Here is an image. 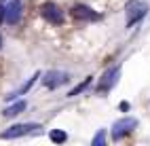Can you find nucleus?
<instances>
[{
    "label": "nucleus",
    "instance_id": "obj_1",
    "mask_svg": "<svg viewBox=\"0 0 150 146\" xmlns=\"http://www.w3.org/2000/svg\"><path fill=\"white\" fill-rule=\"evenodd\" d=\"M148 13V6L142 0H129L127 6H125V26L127 28H133L137 21H142Z\"/></svg>",
    "mask_w": 150,
    "mask_h": 146
},
{
    "label": "nucleus",
    "instance_id": "obj_2",
    "mask_svg": "<svg viewBox=\"0 0 150 146\" xmlns=\"http://www.w3.org/2000/svg\"><path fill=\"white\" fill-rule=\"evenodd\" d=\"M135 127H137V119H133V116H123V119H118L112 125V138L121 140V138H125L127 133H131Z\"/></svg>",
    "mask_w": 150,
    "mask_h": 146
},
{
    "label": "nucleus",
    "instance_id": "obj_3",
    "mask_svg": "<svg viewBox=\"0 0 150 146\" xmlns=\"http://www.w3.org/2000/svg\"><path fill=\"white\" fill-rule=\"evenodd\" d=\"M118 76H121V66H114V68H110V70H106L102 81H99V85H97V93H108L118 83Z\"/></svg>",
    "mask_w": 150,
    "mask_h": 146
},
{
    "label": "nucleus",
    "instance_id": "obj_4",
    "mask_svg": "<svg viewBox=\"0 0 150 146\" xmlns=\"http://www.w3.org/2000/svg\"><path fill=\"white\" fill-rule=\"evenodd\" d=\"M40 125L36 123H19V125H13V127H8L6 131L0 133V138L2 140H15V138H21V135H28L32 129H38Z\"/></svg>",
    "mask_w": 150,
    "mask_h": 146
},
{
    "label": "nucleus",
    "instance_id": "obj_5",
    "mask_svg": "<svg viewBox=\"0 0 150 146\" xmlns=\"http://www.w3.org/2000/svg\"><path fill=\"white\" fill-rule=\"evenodd\" d=\"M40 15L47 19L49 23H53V26H57V23L64 21V11H62L55 2H45V4H40Z\"/></svg>",
    "mask_w": 150,
    "mask_h": 146
},
{
    "label": "nucleus",
    "instance_id": "obj_6",
    "mask_svg": "<svg viewBox=\"0 0 150 146\" xmlns=\"http://www.w3.org/2000/svg\"><path fill=\"white\" fill-rule=\"evenodd\" d=\"M70 81V76L66 72H59V70H49L45 76H42V85L47 89H57L59 85H64Z\"/></svg>",
    "mask_w": 150,
    "mask_h": 146
},
{
    "label": "nucleus",
    "instance_id": "obj_7",
    "mask_svg": "<svg viewBox=\"0 0 150 146\" xmlns=\"http://www.w3.org/2000/svg\"><path fill=\"white\" fill-rule=\"evenodd\" d=\"M21 2L19 0H11L6 6H4V21L8 23V26H15V23H19L21 21Z\"/></svg>",
    "mask_w": 150,
    "mask_h": 146
},
{
    "label": "nucleus",
    "instance_id": "obj_8",
    "mask_svg": "<svg viewBox=\"0 0 150 146\" xmlns=\"http://www.w3.org/2000/svg\"><path fill=\"white\" fill-rule=\"evenodd\" d=\"M72 17L78 19V21H93V19H99V15L87 4H74L72 6Z\"/></svg>",
    "mask_w": 150,
    "mask_h": 146
},
{
    "label": "nucleus",
    "instance_id": "obj_9",
    "mask_svg": "<svg viewBox=\"0 0 150 146\" xmlns=\"http://www.w3.org/2000/svg\"><path fill=\"white\" fill-rule=\"evenodd\" d=\"M28 108V104L25 102H17V104H13V106H8V108L2 112L4 116H6V119H13V116H17V114H21L23 110Z\"/></svg>",
    "mask_w": 150,
    "mask_h": 146
},
{
    "label": "nucleus",
    "instance_id": "obj_10",
    "mask_svg": "<svg viewBox=\"0 0 150 146\" xmlns=\"http://www.w3.org/2000/svg\"><path fill=\"white\" fill-rule=\"evenodd\" d=\"M38 76H40V74H38V72H36V74L32 76V79H30V81H28V83H25V85L21 87V89H17L15 93H11V95H6V100H15V97H19V95H23V93H28L30 89H32V85L36 83V79H38Z\"/></svg>",
    "mask_w": 150,
    "mask_h": 146
},
{
    "label": "nucleus",
    "instance_id": "obj_11",
    "mask_svg": "<svg viewBox=\"0 0 150 146\" xmlns=\"http://www.w3.org/2000/svg\"><path fill=\"white\" fill-rule=\"evenodd\" d=\"M91 83H93V76H87V79H85L83 83H78V85L74 87V89H72V91L68 93V95H70V97H76V95H81V93H83V91L87 89V87L91 85Z\"/></svg>",
    "mask_w": 150,
    "mask_h": 146
},
{
    "label": "nucleus",
    "instance_id": "obj_12",
    "mask_svg": "<svg viewBox=\"0 0 150 146\" xmlns=\"http://www.w3.org/2000/svg\"><path fill=\"white\" fill-rule=\"evenodd\" d=\"M49 138H51V142H55V144H62V142H66V140H68V135H66V131L53 129L51 133H49Z\"/></svg>",
    "mask_w": 150,
    "mask_h": 146
},
{
    "label": "nucleus",
    "instance_id": "obj_13",
    "mask_svg": "<svg viewBox=\"0 0 150 146\" xmlns=\"http://www.w3.org/2000/svg\"><path fill=\"white\" fill-rule=\"evenodd\" d=\"M104 142H106V131H104V129H99L97 135L93 138V146H102Z\"/></svg>",
    "mask_w": 150,
    "mask_h": 146
},
{
    "label": "nucleus",
    "instance_id": "obj_14",
    "mask_svg": "<svg viewBox=\"0 0 150 146\" xmlns=\"http://www.w3.org/2000/svg\"><path fill=\"white\" fill-rule=\"evenodd\" d=\"M118 108H121V110H129V108H131V104H129V102H121Z\"/></svg>",
    "mask_w": 150,
    "mask_h": 146
},
{
    "label": "nucleus",
    "instance_id": "obj_15",
    "mask_svg": "<svg viewBox=\"0 0 150 146\" xmlns=\"http://www.w3.org/2000/svg\"><path fill=\"white\" fill-rule=\"evenodd\" d=\"M2 21H4V6L0 4V23H2Z\"/></svg>",
    "mask_w": 150,
    "mask_h": 146
},
{
    "label": "nucleus",
    "instance_id": "obj_16",
    "mask_svg": "<svg viewBox=\"0 0 150 146\" xmlns=\"http://www.w3.org/2000/svg\"><path fill=\"white\" fill-rule=\"evenodd\" d=\"M0 49H2V36H0Z\"/></svg>",
    "mask_w": 150,
    "mask_h": 146
},
{
    "label": "nucleus",
    "instance_id": "obj_17",
    "mask_svg": "<svg viewBox=\"0 0 150 146\" xmlns=\"http://www.w3.org/2000/svg\"><path fill=\"white\" fill-rule=\"evenodd\" d=\"M0 2H2V0H0Z\"/></svg>",
    "mask_w": 150,
    "mask_h": 146
}]
</instances>
